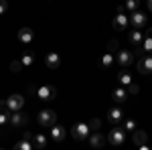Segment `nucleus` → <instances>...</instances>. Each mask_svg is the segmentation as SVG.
<instances>
[{
	"label": "nucleus",
	"instance_id": "7",
	"mask_svg": "<svg viewBox=\"0 0 152 150\" xmlns=\"http://www.w3.org/2000/svg\"><path fill=\"white\" fill-rule=\"evenodd\" d=\"M6 105H8L10 112H18V110H23V105H24V97L20 93H12L10 97L6 100Z\"/></svg>",
	"mask_w": 152,
	"mask_h": 150
},
{
	"label": "nucleus",
	"instance_id": "10",
	"mask_svg": "<svg viewBox=\"0 0 152 150\" xmlns=\"http://www.w3.org/2000/svg\"><path fill=\"white\" fill-rule=\"evenodd\" d=\"M138 71H140L142 75L152 73V55H146L144 53V57H140V61H138Z\"/></svg>",
	"mask_w": 152,
	"mask_h": 150
},
{
	"label": "nucleus",
	"instance_id": "35",
	"mask_svg": "<svg viewBox=\"0 0 152 150\" xmlns=\"http://www.w3.org/2000/svg\"><path fill=\"white\" fill-rule=\"evenodd\" d=\"M146 35H148V37H152V29H148V31H146Z\"/></svg>",
	"mask_w": 152,
	"mask_h": 150
},
{
	"label": "nucleus",
	"instance_id": "1",
	"mask_svg": "<svg viewBox=\"0 0 152 150\" xmlns=\"http://www.w3.org/2000/svg\"><path fill=\"white\" fill-rule=\"evenodd\" d=\"M39 124L41 126H47V128H51L53 124H57V114L53 112V110H41L39 112Z\"/></svg>",
	"mask_w": 152,
	"mask_h": 150
},
{
	"label": "nucleus",
	"instance_id": "33",
	"mask_svg": "<svg viewBox=\"0 0 152 150\" xmlns=\"http://www.w3.org/2000/svg\"><path fill=\"white\" fill-rule=\"evenodd\" d=\"M116 47H118L116 41H112V43H110V51H116Z\"/></svg>",
	"mask_w": 152,
	"mask_h": 150
},
{
	"label": "nucleus",
	"instance_id": "11",
	"mask_svg": "<svg viewBox=\"0 0 152 150\" xmlns=\"http://www.w3.org/2000/svg\"><path fill=\"white\" fill-rule=\"evenodd\" d=\"M128 24H130V18L124 14V12H118L116 16H114V20H112V26H114L116 31H124Z\"/></svg>",
	"mask_w": 152,
	"mask_h": 150
},
{
	"label": "nucleus",
	"instance_id": "23",
	"mask_svg": "<svg viewBox=\"0 0 152 150\" xmlns=\"http://www.w3.org/2000/svg\"><path fill=\"white\" fill-rule=\"evenodd\" d=\"M33 142H35V148H45L47 146V136L45 134H37V136H33Z\"/></svg>",
	"mask_w": 152,
	"mask_h": 150
},
{
	"label": "nucleus",
	"instance_id": "2",
	"mask_svg": "<svg viewBox=\"0 0 152 150\" xmlns=\"http://www.w3.org/2000/svg\"><path fill=\"white\" fill-rule=\"evenodd\" d=\"M71 134L75 140H85L89 138V124L87 122H77L75 126L71 128Z\"/></svg>",
	"mask_w": 152,
	"mask_h": 150
},
{
	"label": "nucleus",
	"instance_id": "12",
	"mask_svg": "<svg viewBox=\"0 0 152 150\" xmlns=\"http://www.w3.org/2000/svg\"><path fill=\"white\" fill-rule=\"evenodd\" d=\"M45 65H47V69H51V71L59 69V65H61V55H59V53H49V55H45Z\"/></svg>",
	"mask_w": 152,
	"mask_h": 150
},
{
	"label": "nucleus",
	"instance_id": "31",
	"mask_svg": "<svg viewBox=\"0 0 152 150\" xmlns=\"http://www.w3.org/2000/svg\"><path fill=\"white\" fill-rule=\"evenodd\" d=\"M6 8H8V2H6V0H0V14H4Z\"/></svg>",
	"mask_w": 152,
	"mask_h": 150
},
{
	"label": "nucleus",
	"instance_id": "16",
	"mask_svg": "<svg viewBox=\"0 0 152 150\" xmlns=\"http://www.w3.org/2000/svg\"><path fill=\"white\" fill-rule=\"evenodd\" d=\"M33 39H35V33H33L31 26H23V29L18 31V41H20V43L26 45V43H31Z\"/></svg>",
	"mask_w": 152,
	"mask_h": 150
},
{
	"label": "nucleus",
	"instance_id": "18",
	"mask_svg": "<svg viewBox=\"0 0 152 150\" xmlns=\"http://www.w3.org/2000/svg\"><path fill=\"white\" fill-rule=\"evenodd\" d=\"M118 81H120V85L128 87L130 83H132V71H128V67H124V71L118 73Z\"/></svg>",
	"mask_w": 152,
	"mask_h": 150
},
{
	"label": "nucleus",
	"instance_id": "22",
	"mask_svg": "<svg viewBox=\"0 0 152 150\" xmlns=\"http://www.w3.org/2000/svg\"><path fill=\"white\" fill-rule=\"evenodd\" d=\"M14 148H18V150H33V148H35V142H33V140L23 138L20 142H16V146H14Z\"/></svg>",
	"mask_w": 152,
	"mask_h": 150
},
{
	"label": "nucleus",
	"instance_id": "3",
	"mask_svg": "<svg viewBox=\"0 0 152 150\" xmlns=\"http://www.w3.org/2000/svg\"><path fill=\"white\" fill-rule=\"evenodd\" d=\"M37 95H39V100H41V102L49 104V102H53V100L57 97V89H55L53 85H43V87H39Z\"/></svg>",
	"mask_w": 152,
	"mask_h": 150
},
{
	"label": "nucleus",
	"instance_id": "32",
	"mask_svg": "<svg viewBox=\"0 0 152 150\" xmlns=\"http://www.w3.org/2000/svg\"><path fill=\"white\" fill-rule=\"evenodd\" d=\"M23 138H26V140H33V134H31V132H24V134H23Z\"/></svg>",
	"mask_w": 152,
	"mask_h": 150
},
{
	"label": "nucleus",
	"instance_id": "19",
	"mask_svg": "<svg viewBox=\"0 0 152 150\" xmlns=\"http://www.w3.org/2000/svg\"><path fill=\"white\" fill-rule=\"evenodd\" d=\"M104 142H105V138L97 132V130L89 136V144H91V148H102V146H104Z\"/></svg>",
	"mask_w": 152,
	"mask_h": 150
},
{
	"label": "nucleus",
	"instance_id": "34",
	"mask_svg": "<svg viewBox=\"0 0 152 150\" xmlns=\"http://www.w3.org/2000/svg\"><path fill=\"white\" fill-rule=\"evenodd\" d=\"M148 10L152 12V0H148Z\"/></svg>",
	"mask_w": 152,
	"mask_h": 150
},
{
	"label": "nucleus",
	"instance_id": "9",
	"mask_svg": "<svg viewBox=\"0 0 152 150\" xmlns=\"http://www.w3.org/2000/svg\"><path fill=\"white\" fill-rule=\"evenodd\" d=\"M128 89L124 87V85H120V87H116L114 91H112V100H114V104H126L128 102Z\"/></svg>",
	"mask_w": 152,
	"mask_h": 150
},
{
	"label": "nucleus",
	"instance_id": "5",
	"mask_svg": "<svg viewBox=\"0 0 152 150\" xmlns=\"http://www.w3.org/2000/svg\"><path fill=\"white\" fill-rule=\"evenodd\" d=\"M107 122L114 124V126H118L120 122H124V112H122L120 105H112V108L107 110Z\"/></svg>",
	"mask_w": 152,
	"mask_h": 150
},
{
	"label": "nucleus",
	"instance_id": "6",
	"mask_svg": "<svg viewBox=\"0 0 152 150\" xmlns=\"http://www.w3.org/2000/svg\"><path fill=\"white\" fill-rule=\"evenodd\" d=\"M146 23H148V16H146L142 10H134V12H132V16H130V24H132L134 29H142V26H146Z\"/></svg>",
	"mask_w": 152,
	"mask_h": 150
},
{
	"label": "nucleus",
	"instance_id": "24",
	"mask_svg": "<svg viewBox=\"0 0 152 150\" xmlns=\"http://www.w3.org/2000/svg\"><path fill=\"white\" fill-rule=\"evenodd\" d=\"M20 61H23L24 67H33V65H35V55H33V53H23Z\"/></svg>",
	"mask_w": 152,
	"mask_h": 150
},
{
	"label": "nucleus",
	"instance_id": "4",
	"mask_svg": "<svg viewBox=\"0 0 152 150\" xmlns=\"http://www.w3.org/2000/svg\"><path fill=\"white\" fill-rule=\"evenodd\" d=\"M107 140H110V144H114V146L124 144V140H126V130H124V128L114 126V128H112V132L107 134Z\"/></svg>",
	"mask_w": 152,
	"mask_h": 150
},
{
	"label": "nucleus",
	"instance_id": "30",
	"mask_svg": "<svg viewBox=\"0 0 152 150\" xmlns=\"http://www.w3.org/2000/svg\"><path fill=\"white\" fill-rule=\"evenodd\" d=\"M138 91H140V87H138V85H136V83L132 81V83L128 85V93H130V95H136Z\"/></svg>",
	"mask_w": 152,
	"mask_h": 150
},
{
	"label": "nucleus",
	"instance_id": "20",
	"mask_svg": "<svg viewBox=\"0 0 152 150\" xmlns=\"http://www.w3.org/2000/svg\"><path fill=\"white\" fill-rule=\"evenodd\" d=\"M128 39H130V43H132V45H142V41H144V35H142L140 33V29H134V31H132V33H130L128 35Z\"/></svg>",
	"mask_w": 152,
	"mask_h": 150
},
{
	"label": "nucleus",
	"instance_id": "25",
	"mask_svg": "<svg viewBox=\"0 0 152 150\" xmlns=\"http://www.w3.org/2000/svg\"><path fill=\"white\" fill-rule=\"evenodd\" d=\"M142 47H144V53H146V55H152V37L144 35V41H142Z\"/></svg>",
	"mask_w": 152,
	"mask_h": 150
},
{
	"label": "nucleus",
	"instance_id": "17",
	"mask_svg": "<svg viewBox=\"0 0 152 150\" xmlns=\"http://www.w3.org/2000/svg\"><path fill=\"white\" fill-rule=\"evenodd\" d=\"M8 122H10V110L6 105V100H2L0 102V126H4Z\"/></svg>",
	"mask_w": 152,
	"mask_h": 150
},
{
	"label": "nucleus",
	"instance_id": "26",
	"mask_svg": "<svg viewBox=\"0 0 152 150\" xmlns=\"http://www.w3.org/2000/svg\"><path fill=\"white\" fill-rule=\"evenodd\" d=\"M124 6H126V10H138V6H140V0H126L124 2Z\"/></svg>",
	"mask_w": 152,
	"mask_h": 150
},
{
	"label": "nucleus",
	"instance_id": "27",
	"mask_svg": "<svg viewBox=\"0 0 152 150\" xmlns=\"http://www.w3.org/2000/svg\"><path fill=\"white\" fill-rule=\"evenodd\" d=\"M124 130L134 132V130H136V120H124Z\"/></svg>",
	"mask_w": 152,
	"mask_h": 150
},
{
	"label": "nucleus",
	"instance_id": "21",
	"mask_svg": "<svg viewBox=\"0 0 152 150\" xmlns=\"http://www.w3.org/2000/svg\"><path fill=\"white\" fill-rule=\"evenodd\" d=\"M114 65V55L112 53H104V57L99 59V67H104V69H110Z\"/></svg>",
	"mask_w": 152,
	"mask_h": 150
},
{
	"label": "nucleus",
	"instance_id": "15",
	"mask_svg": "<svg viewBox=\"0 0 152 150\" xmlns=\"http://www.w3.org/2000/svg\"><path fill=\"white\" fill-rule=\"evenodd\" d=\"M132 142L140 148L144 144H148V134H146L144 130H134V132H132Z\"/></svg>",
	"mask_w": 152,
	"mask_h": 150
},
{
	"label": "nucleus",
	"instance_id": "13",
	"mask_svg": "<svg viewBox=\"0 0 152 150\" xmlns=\"http://www.w3.org/2000/svg\"><path fill=\"white\" fill-rule=\"evenodd\" d=\"M26 122H28V116H26V114H23L20 110H18V112H12V114H10V124H12L14 128H20V126H24Z\"/></svg>",
	"mask_w": 152,
	"mask_h": 150
},
{
	"label": "nucleus",
	"instance_id": "8",
	"mask_svg": "<svg viewBox=\"0 0 152 150\" xmlns=\"http://www.w3.org/2000/svg\"><path fill=\"white\" fill-rule=\"evenodd\" d=\"M116 59H118V63H120L122 67H130V65L134 63L136 55H134L132 51H118V53H116Z\"/></svg>",
	"mask_w": 152,
	"mask_h": 150
},
{
	"label": "nucleus",
	"instance_id": "14",
	"mask_svg": "<svg viewBox=\"0 0 152 150\" xmlns=\"http://www.w3.org/2000/svg\"><path fill=\"white\" fill-rule=\"evenodd\" d=\"M65 136H67V130L61 126V124H53V126H51V138L55 140V142L65 140Z\"/></svg>",
	"mask_w": 152,
	"mask_h": 150
},
{
	"label": "nucleus",
	"instance_id": "28",
	"mask_svg": "<svg viewBox=\"0 0 152 150\" xmlns=\"http://www.w3.org/2000/svg\"><path fill=\"white\" fill-rule=\"evenodd\" d=\"M24 65H23V61H12L10 63V71H14V73H18V71L23 69Z\"/></svg>",
	"mask_w": 152,
	"mask_h": 150
},
{
	"label": "nucleus",
	"instance_id": "29",
	"mask_svg": "<svg viewBox=\"0 0 152 150\" xmlns=\"http://www.w3.org/2000/svg\"><path fill=\"white\" fill-rule=\"evenodd\" d=\"M99 126H102V120H97V118H94L91 122H89V130H99Z\"/></svg>",
	"mask_w": 152,
	"mask_h": 150
}]
</instances>
